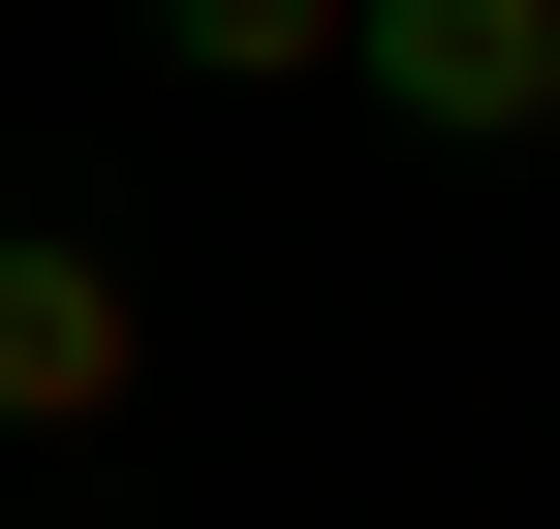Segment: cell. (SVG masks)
<instances>
[{
	"instance_id": "1",
	"label": "cell",
	"mask_w": 560,
	"mask_h": 529,
	"mask_svg": "<svg viewBox=\"0 0 560 529\" xmlns=\"http://www.w3.org/2000/svg\"><path fill=\"white\" fill-rule=\"evenodd\" d=\"M156 405V281L94 219H0V436H125Z\"/></svg>"
},
{
	"instance_id": "2",
	"label": "cell",
	"mask_w": 560,
	"mask_h": 529,
	"mask_svg": "<svg viewBox=\"0 0 560 529\" xmlns=\"http://www.w3.org/2000/svg\"><path fill=\"white\" fill-rule=\"evenodd\" d=\"M342 94L436 125V156H560V0H374V32H342Z\"/></svg>"
},
{
	"instance_id": "3",
	"label": "cell",
	"mask_w": 560,
	"mask_h": 529,
	"mask_svg": "<svg viewBox=\"0 0 560 529\" xmlns=\"http://www.w3.org/2000/svg\"><path fill=\"white\" fill-rule=\"evenodd\" d=\"M342 32H374V0H156L187 94H342Z\"/></svg>"
}]
</instances>
